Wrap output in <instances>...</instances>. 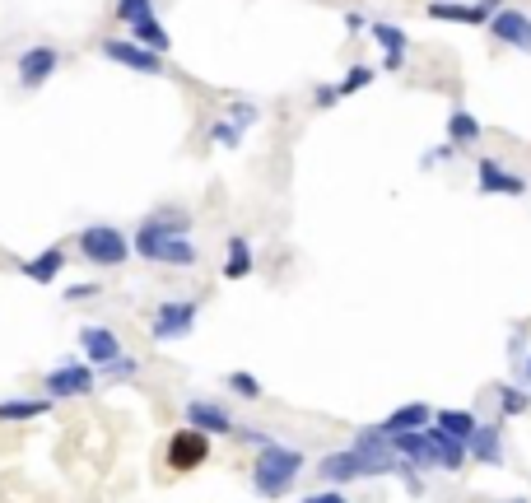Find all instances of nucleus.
<instances>
[{
  "label": "nucleus",
  "mask_w": 531,
  "mask_h": 503,
  "mask_svg": "<svg viewBox=\"0 0 531 503\" xmlns=\"http://www.w3.org/2000/svg\"><path fill=\"white\" fill-rule=\"evenodd\" d=\"M131 252L145 261H159V266H196V243H191V215L177 210V205H164L154 210L145 224L131 238Z\"/></svg>",
  "instance_id": "obj_1"
},
{
  "label": "nucleus",
  "mask_w": 531,
  "mask_h": 503,
  "mask_svg": "<svg viewBox=\"0 0 531 503\" xmlns=\"http://www.w3.org/2000/svg\"><path fill=\"white\" fill-rule=\"evenodd\" d=\"M303 466H308V457H303L299 448H289V443H261L257 462H252V490H257V499H280V494H289L299 485Z\"/></svg>",
  "instance_id": "obj_2"
},
{
  "label": "nucleus",
  "mask_w": 531,
  "mask_h": 503,
  "mask_svg": "<svg viewBox=\"0 0 531 503\" xmlns=\"http://www.w3.org/2000/svg\"><path fill=\"white\" fill-rule=\"evenodd\" d=\"M80 257L89 266L112 271V266H122L131 257V238L122 229H112V224H89V229H80Z\"/></svg>",
  "instance_id": "obj_3"
},
{
  "label": "nucleus",
  "mask_w": 531,
  "mask_h": 503,
  "mask_svg": "<svg viewBox=\"0 0 531 503\" xmlns=\"http://www.w3.org/2000/svg\"><path fill=\"white\" fill-rule=\"evenodd\" d=\"M350 448H354V457H359V471H364V476H396V466H401L392 438L378 434V424H373V429H359Z\"/></svg>",
  "instance_id": "obj_4"
},
{
  "label": "nucleus",
  "mask_w": 531,
  "mask_h": 503,
  "mask_svg": "<svg viewBox=\"0 0 531 503\" xmlns=\"http://www.w3.org/2000/svg\"><path fill=\"white\" fill-rule=\"evenodd\" d=\"M196 299H168V303H159L154 308V317H150V336L164 345V340H182V336H191V327H196Z\"/></svg>",
  "instance_id": "obj_5"
},
{
  "label": "nucleus",
  "mask_w": 531,
  "mask_h": 503,
  "mask_svg": "<svg viewBox=\"0 0 531 503\" xmlns=\"http://www.w3.org/2000/svg\"><path fill=\"white\" fill-rule=\"evenodd\" d=\"M98 382V368L89 364H56L42 387H47V401H70V396H89Z\"/></svg>",
  "instance_id": "obj_6"
},
{
  "label": "nucleus",
  "mask_w": 531,
  "mask_h": 503,
  "mask_svg": "<svg viewBox=\"0 0 531 503\" xmlns=\"http://www.w3.org/2000/svg\"><path fill=\"white\" fill-rule=\"evenodd\" d=\"M98 52L108 56V61H117V66L136 70V75H164V56H154L150 47H140V42H131V38H103Z\"/></svg>",
  "instance_id": "obj_7"
},
{
  "label": "nucleus",
  "mask_w": 531,
  "mask_h": 503,
  "mask_svg": "<svg viewBox=\"0 0 531 503\" xmlns=\"http://www.w3.org/2000/svg\"><path fill=\"white\" fill-rule=\"evenodd\" d=\"M476 191H480V196H527V177L508 173L499 159L480 154V159H476Z\"/></svg>",
  "instance_id": "obj_8"
},
{
  "label": "nucleus",
  "mask_w": 531,
  "mask_h": 503,
  "mask_svg": "<svg viewBox=\"0 0 531 503\" xmlns=\"http://www.w3.org/2000/svg\"><path fill=\"white\" fill-rule=\"evenodd\" d=\"M56 70H61V52H56V47H47V42L24 47V52H19V89H42Z\"/></svg>",
  "instance_id": "obj_9"
},
{
  "label": "nucleus",
  "mask_w": 531,
  "mask_h": 503,
  "mask_svg": "<svg viewBox=\"0 0 531 503\" xmlns=\"http://www.w3.org/2000/svg\"><path fill=\"white\" fill-rule=\"evenodd\" d=\"M490 33L504 42V47H513V52L531 56V14L513 10V5H499V10L490 14Z\"/></svg>",
  "instance_id": "obj_10"
},
{
  "label": "nucleus",
  "mask_w": 531,
  "mask_h": 503,
  "mask_svg": "<svg viewBox=\"0 0 531 503\" xmlns=\"http://www.w3.org/2000/svg\"><path fill=\"white\" fill-rule=\"evenodd\" d=\"M210 457V434H201V429H177L173 438H168V466L173 471H196V466Z\"/></svg>",
  "instance_id": "obj_11"
},
{
  "label": "nucleus",
  "mask_w": 531,
  "mask_h": 503,
  "mask_svg": "<svg viewBox=\"0 0 531 503\" xmlns=\"http://www.w3.org/2000/svg\"><path fill=\"white\" fill-rule=\"evenodd\" d=\"M392 448L401 462L420 466V471H438V443L429 429H410V434H392Z\"/></svg>",
  "instance_id": "obj_12"
},
{
  "label": "nucleus",
  "mask_w": 531,
  "mask_h": 503,
  "mask_svg": "<svg viewBox=\"0 0 531 503\" xmlns=\"http://www.w3.org/2000/svg\"><path fill=\"white\" fill-rule=\"evenodd\" d=\"M80 350L89 368H108L112 359H122V336L112 327H80Z\"/></svg>",
  "instance_id": "obj_13"
},
{
  "label": "nucleus",
  "mask_w": 531,
  "mask_h": 503,
  "mask_svg": "<svg viewBox=\"0 0 531 503\" xmlns=\"http://www.w3.org/2000/svg\"><path fill=\"white\" fill-rule=\"evenodd\" d=\"M504 0H480V5H452V0H429V19H443V24H490V14L499 10Z\"/></svg>",
  "instance_id": "obj_14"
},
{
  "label": "nucleus",
  "mask_w": 531,
  "mask_h": 503,
  "mask_svg": "<svg viewBox=\"0 0 531 503\" xmlns=\"http://www.w3.org/2000/svg\"><path fill=\"white\" fill-rule=\"evenodd\" d=\"M187 424L201 429V434H233V415L224 406H215V401H205V396L187 401Z\"/></svg>",
  "instance_id": "obj_15"
},
{
  "label": "nucleus",
  "mask_w": 531,
  "mask_h": 503,
  "mask_svg": "<svg viewBox=\"0 0 531 503\" xmlns=\"http://www.w3.org/2000/svg\"><path fill=\"white\" fill-rule=\"evenodd\" d=\"M317 476L327 480V485H354V480H364V471H359L354 448H336V452H327V457L317 462Z\"/></svg>",
  "instance_id": "obj_16"
},
{
  "label": "nucleus",
  "mask_w": 531,
  "mask_h": 503,
  "mask_svg": "<svg viewBox=\"0 0 531 503\" xmlns=\"http://www.w3.org/2000/svg\"><path fill=\"white\" fill-rule=\"evenodd\" d=\"M373 38L382 47V66L387 70H401L406 66V52H410V38L401 24H373Z\"/></svg>",
  "instance_id": "obj_17"
},
{
  "label": "nucleus",
  "mask_w": 531,
  "mask_h": 503,
  "mask_svg": "<svg viewBox=\"0 0 531 503\" xmlns=\"http://www.w3.org/2000/svg\"><path fill=\"white\" fill-rule=\"evenodd\" d=\"M434 420V410L424 406V401H410V406H396L392 415H387V420L378 424V434H410V429H424V424Z\"/></svg>",
  "instance_id": "obj_18"
},
{
  "label": "nucleus",
  "mask_w": 531,
  "mask_h": 503,
  "mask_svg": "<svg viewBox=\"0 0 531 503\" xmlns=\"http://www.w3.org/2000/svg\"><path fill=\"white\" fill-rule=\"evenodd\" d=\"M19 271H24L33 285H52L56 275L66 271V252H61V247H47V252H38L33 261H24Z\"/></svg>",
  "instance_id": "obj_19"
},
{
  "label": "nucleus",
  "mask_w": 531,
  "mask_h": 503,
  "mask_svg": "<svg viewBox=\"0 0 531 503\" xmlns=\"http://www.w3.org/2000/svg\"><path fill=\"white\" fill-rule=\"evenodd\" d=\"M466 457H480V462H490V466L504 462V452H499V429H494V424H476V434L466 438Z\"/></svg>",
  "instance_id": "obj_20"
},
{
  "label": "nucleus",
  "mask_w": 531,
  "mask_h": 503,
  "mask_svg": "<svg viewBox=\"0 0 531 503\" xmlns=\"http://www.w3.org/2000/svg\"><path fill=\"white\" fill-rule=\"evenodd\" d=\"M131 42L150 47L154 56H164L168 47H173V38H168V28L159 24V19H140V24H131Z\"/></svg>",
  "instance_id": "obj_21"
},
{
  "label": "nucleus",
  "mask_w": 531,
  "mask_h": 503,
  "mask_svg": "<svg viewBox=\"0 0 531 503\" xmlns=\"http://www.w3.org/2000/svg\"><path fill=\"white\" fill-rule=\"evenodd\" d=\"M434 429H443V434H452V438H462V443H466V438H471V434H476V410H434Z\"/></svg>",
  "instance_id": "obj_22"
},
{
  "label": "nucleus",
  "mask_w": 531,
  "mask_h": 503,
  "mask_svg": "<svg viewBox=\"0 0 531 503\" xmlns=\"http://www.w3.org/2000/svg\"><path fill=\"white\" fill-rule=\"evenodd\" d=\"M429 434H434V443H438V471H462L466 466V443L462 438L443 434V429H429Z\"/></svg>",
  "instance_id": "obj_23"
},
{
  "label": "nucleus",
  "mask_w": 531,
  "mask_h": 503,
  "mask_svg": "<svg viewBox=\"0 0 531 503\" xmlns=\"http://www.w3.org/2000/svg\"><path fill=\"white\" fill-rule=\"evenodd\" d=\"M52 410V401H0V424H19V420H42Z\"/></svg>",
  "instance_id": "obj_24"
},
{
  "label": "nucleus",
  "mask_w": 531,
  "mask_h": 503,
  "mask_svg": "<svg viewBox=\"0 0 531 503\" xmlns=\"http://www.w3.org/2000/svg\"><path fill=\"white\" fill-rule=\"evenodd\" d=\"M224 275H229V280L252 275V247H247V238H238V233L229 238V261H224Z\"/></svg>",
  "instance_id": "obj_25"
},
{
  "label": "nucleus",
  "mask_w": 531,
  "mask_h": 503,
  "mask_svg": "<svg viewBox=\"0 0 531 503\" xmlns=\"http://www.w3.org/2000/svg\"><path fill=\"white\" fill-rule=\"evenodd\" d=\"M480 131H485V126H480L466 108H457L448 117V140H452V145H471V140H480Z\"/></svg>",
  "instance_id": "obj_26"
},
{
  "label": "nucleus",
  "mask_w": 531,
  "mask_h": 503,
  "mask_svg": "<svg viewBox=\"0 0 531 503\" xmlns=\"http://www.w3.org/2000/svg\"><path fill=\"white\" fill-rule=\"evenodd\" d=\"M224 387H229L233 396H243V401H261V382L252 378V373H243V368H233L229 378H224Z\"/></svg>",
  "instance_id": "obj_27"
},
{
  "label": "nucleus",
  "mask_w": 531,
  "mask_h": 503,
  "mask_svg": "<svg viewBox=\"0 0 531 503\" xmlns=\"http://www.w3.org/2000/svg\"><path fill=\"white\" fill-rule=\"evenodd\" d=\"M527 406H531V396L522 392V387H513V382H504V387H499V410H504L508 420H518Z\"/></svg>",
  "instance_id": "obj_28"
},
{
  "label": "nucleus",
  "mask_w": 531,
  "mask_h": 503,
  "mask_svg": "<svg viewBox=\"0 0 531 503\" xmlns=\"http://www.w3.org/2000/svg\"><path fill=\"white\" fill-rule=\"evenodd\" d=\"M112 14L131 28V24H140V19H154V0H117V10Z\"/></svg>",
  "instance_id": "obj_29"
},
{
  "label": "nucleus",
  "mask_w": 531,
  "mask_h": 503,
  "mask_svg": "<svg viewBox=\"0 0 531 503\" xmlns=\"http://www.w3.org/2000/svg\"><path fill=\"white\" fill-rule=\"evenodd\" d=\"M368 84H373V66H350L345 80L336 84V98H350V94H359V89H368Z\"/></svg>",
  "instance_id": "obj_30"
},
{
  "label": "nucleus",
  "mask_w": 531,
  "mask_h": 503,
  "mask_svg": "<svg viewBox=\"0 0 531 503\" xmlns=\"http://www.w3.org/2000/svg\"><path fill=\"white\" fill-rule=\"evenodd\" d=\"M210 140H215V145H224V150H238V145H243V126H233L229 117H224V122L210 126Z\"/></svg>",
  "instance_id": "obj_31"
},
{
  "label": "nucleus",
  "mask_w": 531,
  "mask_h": 503,
  "mask_svg": "<svg viewBox=\"0 0 531 503\" xmlns=\"http://www.w3.org/2000/svg\"><path fill=\"white\" fill-rule=\"evenodd\" d=\"M257 117H261L257 103H233V108H229V122L243 126V131H247V126H257Z\"/></svg>",
  "instance_id": "obj_32"
},
{
  "label": "nucleus",
  "mask_w": 531,
  "mask_h": 503,
  "mask_svg": "<svg viewBox=\"0 0 531 503\" xmlns=\"http://www.w3.org/2000/svg\"><path fill=\"white\" fill-rule=\"evenodd\" d=\"M452 154H457V145L448 140V145H438V150H429V154H424V159H420V168H438V164H448Z\"/></svg>",
  "instance_id": "obj_33"
},
{
  "label": "nucleus",
  "mask_w": 531,
  "mask_h": 503,
  "mask_svg": "<svg viewBox=\"0 0 531 503\" xmlns=\"http://www.w3.org/2000/svg\"><path fill=\"white\" fill-rule=\"evenodd\" d=\"M299 503H350V494H341V485H331V490H322V494H303Z\"/></svg>",
  "instance_id": "obj_34"
},
{
  "label": "nucleus",
  "mask_w": 531,
  "mask_h": 503,
  "mask_svg": "<svg viewBox=\"0 0 531 503\" xmlns=\"http://www.w3.org/2000/svg\"><path fill=\"white\" fill-rule=\"evenodd\" d=\"M313 103L317 108H336V103H341V98H336V84H322V89L313 94Z\"/></svg>",
  "instance_id": "obj_35"
},
{
  "label": "nucleus",
  "mask_w": 531,
  "mask_h": 503,
  "mask_svg": "<svg viewBox=\"0 0 531 503\" xmlns=\"http://www.w3.org/2000/svg\"><path fill=\"white\" fill-rule=\"evenodd\" d=\"M94 294H98V285H70V289H66V299H70V303H75V299H94Z\"/></svg>",
  "instance_id": "obj_36"
},
{
  "label": "nucleus",
  "mask_w": 531,
  "mask_h": 503,
  "mask_svg": "<svg viewBox=\"0 0 531 503\" xmlns=\"http://www.w3.org/2000/svg\"><path fill=\"white\" fill-rule=\"evenodd\" d=\"M345 28H350V33H359V28H368V19L359 10H350V14H345Z\"/></svg>",
  "instance_id": "obj_37"
},
{
  "label": "nucleus",
  "mask_w": 531,
  "mask_h": 503,
  "mask_svg": "<svg viewBox=\"0 0 531 503\" xmlns=\"http://www.w3.org/2000/svg\"><path fill=\"white\" fill-rule=\"evenodd\" d=\"M522 378L531 382V354H527V359H522Z\"/></svg>",
  "instance_id": "obj_38"
},
{
  "label": "nucleus",
  "mask_w": 531,
  "mask_h": 503,
  "mask_svg": "<svg viewBox=\"0 0 531 503\" xmlns=\"http://www.w3.org/2000/svg\"><path fill=\"white\" fill-rule=\"evenodd\" d=\"M513 503H527V499H513Z\"/></svg>",
  "instance_id": "obj_39"
}]
</instances>
